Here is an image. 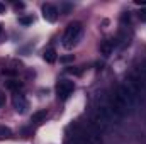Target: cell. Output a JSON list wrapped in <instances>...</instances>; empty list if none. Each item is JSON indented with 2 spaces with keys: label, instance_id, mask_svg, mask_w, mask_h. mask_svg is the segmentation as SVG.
Here are the masks:
<instances>
[{
  "label": "cell",
  "instance_id": "52a82bcc",
  "mask_svg": "<svg viewBox=\"0 0 146 144\" xmlns=\"http://www.w3.org/2000/svg\"><path fill=\"white\" fill-rule=\"evenodd\" d=\"M42 58H44V61H48V63H54V61H56V51H54L53 48H49V49L44 51Z\"/></svg>",
  "mask_w": 146,
  "mask_h": 144
},
{
  "label": "cell",
  "instance_id": "9a60e30c",
  "mask_svg": "<svg viewBox=\"0 0 146 144\" xmlns=\"http://www.w3.org/2000/svg\"><path fill=\"white\" fill-rule=\"evenodd\" d=\"M139 71H141V75H143V78H145V81H146V61L143 63V68H141Z\"/></svg>",
  "mask_w": 146,
  "mask_h": 144
},
{
  "label": "cell",
  "instance_id": "ba28073f",
  "mask_svg": "<svg viewBox=\"0 0 146 144\" xmlns=\"http://www.w3.org/2000/svg\"><path fill=\"white\" fill-rule=\"evenodd\" d=\"M5 87H7L9 90L15 92V90H19V88L22 87V83H21V81H17V80H9V81L5 83Z\"/></svg>",
  "mask_w": 146,
  "mask_h": 144
},
{
  "label": "cell",
  "instance_id": "8992f818",
  "mask_svg": "<svg viewBox=\"0 0 146 144\" xmlns=\"http://www.w3.org/2000/svg\"><path fill=\"white\" fill-rule=\"evenodd\" d=\"M114 48H115V39H104V41L100 42V53H102L104 56L112 54Z\"/></svg>",
  "mask_w": 146,
  "mask_h": 144
},
{
  "label": "cell",
  "instance_id": "30bf717a",
  "mask_svg": "<svg viewBox=\"0 0 146 144\" xmlns=\"http://www.w3.org/2000/svg\"><path fill=\"white\" fill-rule=\"evenodd\" d=\"M70 144H88V143H87V141L82 137V134H80V132H76V134H75V136L72 137Z\"/></svg>",
  "mask_w": 146,
  "mask_h": 144
},
{
  "label": "cell",
  "instance_id": "7c38bea8",
  "mask_svg": "<svg viewBox=\"0 0 146 144\" xmlns=\"http://www.w3.org/2000/svg\"><path fill=\"white\" fill-rule=\"evenodd\" d=\"M19 22H21V24H24V26L33 24V17H21V19H19Z\"/></svg>",
  "mask_w": 146,
  "mask_h": 144
},
{
  "label": "cell",
  "instance_id": "8fae6325",
  "mask_svg": "<svg viewBox=\"0 0 146 144\" xmlns=\"http://www.w3.org/2000/svg\"><path fill=\"white\" fill-rule=\"evenodd\" d=\"M44 117H46V110L36 112V114H33V122H41V120H42Z\"/></svg>",
  "mask_w": 146,
  "mask_h": 144
},
{
  "label": "cell",
  "instance_id": "2e32d148",
  "mask_svg": "<svg viewBox=\"0 0 146 144\" xmlns=\"http://www.w3.org/2000/svg\"><path fill=\"white\" fill-rule=\"evenodd\" d=\"M14 7H15V9H22V7H24V3H22V2H15V3H14Z\"/></svg>",
  "mask_w": 146,
  "mask_h": 144
},
{
  "label": "cell",
  "instance_id": "277c9868",
  "mask_svg": "<svg viewBox=\"0 0 146 144\" xmlns=\"http://www.w3.org/2000/svg\"><path fill=\"white\" fill-rule=\"evenodd\" d=\"M58 9L53 5V3H44L42 5V17L48 20V22H56L58 19Z\"/></svg>",
  "mask_w": 146,
  "mask_h": 144
},
{
  "label": "cell",
  "instance_id": "ac0fdd59",
  "mask_svg": "<svg viewBox=\"0 0 146 144\" xmlns=\"http://www.w3.org/2000/svg\"><path fill=\"white\" fill-rule=\"evenodd\" d=\"M3 12H5V5L0 2V14H3Z\"/></svg>",
  "mask_w": 146,
  "mask_h": 144
},
{
  "label": "cell",
  "instance_id": "9c48e42d",
  "mask_svg": "<svg viewBox=\"0 0 146 144\" xmlns=\"http://www.w3.org/2000/svg\"><path fill=\"white\" fill-rule=\"evenodd\" d=\"M10 136H12L10 129H9V127H5V126H0V139H9Z\"/></svg>",
  "mask_w": 146,
  "mask_h": 144
},
{
  "label": "cell",
  "instance_id": "d6986e66",
  "mask_svg": "<svg viewBox=\"0 0 146 144\" xmlns=\"http://www.w3.org/2000/svg\"><path fill=\"white\" fill-rule=\"evenodd\" d=\"M0 31H2V29H0Z\"/></svg>",
  "mask_w": 146,
  "mask_h": 144
},
{
  "label": "cell",
  "instance_id": "6da1fadb",
  "mask_svg": "<svg viewBox=\"0 0 146 144\" xmlns=\"http://www.w3.org/2000/svg\"><path fill=\"white\" fill-rule=\"evenodd\" d=\"M82 32H83V26H82L80 22H72V24H68V27H66V31H65V34H63V44H65V48H73V46L80 41Z\"/></svg>",
  "mask_w": 146,
  "mask_h": 144
},
{
  "label": "cell",
  "instance_id": "4fadbf2b",
  "mask_svg": "<svg viewBox=\"0 0 146 144\" xmlns=\"http://www.w3.org/2000/svg\"><path fill=\"white\" fill-rule=\"evenodd\" d=\"M138 17H139V20H141V22H146V9H143V10L138 14Z\"/></svg>",
  "mask_w": 146,
  "mask_h": 144
},
{
  "label": "cell",
  "instance_id": "e0dca14e",
  "mask_svg": "<svg viewBox=\"0 0 146 144\" xmlns=\"http://www.w3.org/2000/svg\"><path fill=\"white\" fill-rule=\"evenodd\" d=\"M136 5H146V0H136Z\"/></svg>",
  "mask_w": 146,
  "mask_h": 144
},
{
  "label": "cell",
  "instance_id": "3957f363",
  "mask_svg": "<svg viewBox=\"0 0 146 144\" xmlns=\"http://www.w3.org/2000/svg\"><path fill=\"white\" fill-rule=\"evenodd\" d=\"M73 90H75V83L70 81V80H61L56 85V93H58V98L60 100H66L73 93Z\"/></svg>",
  "mask_w": 146,
  "mask_h": 144
},
{
  "label": "cell",
  "instance_id": "5b68a950",
  "mask_svg": "<svg viewBox=\"0 0 146 144\" xmlns=\"http://www.w3.org/2000/svg\"><path fill=\"white\" fill-rule=\"evenodd\" d=\"M12 104H14V108H15L19 114H24V112L27 110V100H26V97L21 95V93H15V95H14Z\"/></svg>",
  "mask_w": 146,
  "mask_h": 144
},
{
  "label": "cell",
  "instance_id": "7a4b0ae2",
  "mask_svg": "<svg viewBox=\"0 0 146 144\" xmlns=\"http://www.w3.org/2000/svg\"><path fill=\"white\" fill-rule=\"evenodd\" d=\"M80 134H82V137L88 144H102V134L104 132L99 131L92 122H88L87 126H83L80 129Z\"/></svg>",
  "mask_w": 146,
  "mask_h": 144
},
{
  "label": "cell",
  "instance_id": "5bb4252c",
  "mask_svg": "<svg viewBox=\"0 0 146 144\" xmlns=\"http://www.w3.org/2000/svg\"><path fill=\"white\" fill-rule=\"evenodd\" d=\"M5 105V95H3V92H0V107H3Z\"/></svg>",
  "mask_w": 146,
  "mask_h": 144
}]
</instances>
